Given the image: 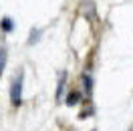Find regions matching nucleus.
<instances>
[{"instance_id": "obj_3", "label": "nucleus", "mask_w": 133, "mask_h": 131, "mask_svg": "<svg viewBox=\"0 0 133 131\" xmlns=\"http://www.w3.org/2000/svg\"><path fill=\"white\" fill-rule=\"evenodd\" d=\"M38 38H41V30H30V38H28V44H34V42L38 41Z\"/></svg>"}, {"instance_id": "obj_1", "label": "nucleus", "mask_w": 133, "mask_h": 131, "mask_svg": "<svg viewBox=\"0 0 133 131\" xmlns=\"http://www.w3.org/2000/svg\"><path fill=\"white\" fill-rule=\"evenodd\" d=\"M22 71H16V75L12 77V85H10V103L14 107L22 105Z\"/></svg>"}, {"instance_id": "obj_5", "label": "nucleus", "mask_w": 133, "mask_h": 131, "mask_svg": "<svg viewBox=\"0 0 133 131\" xmlns=\"http://www.w3.org/2000/svg\"><path fill=\"white\" fill-rule=\"evenodd\" d=\"M131 131H133V129H131Z\"/></svg>"}, {"instance_id": "obj_2", "label": "nucleus", "mask_w": 133, "mask_h": 131, "mask_svg": "<svg viewBox=\"0 0 133 131\" xmlns=\"http://www.w3.org/2000/svg\"><path fill=\"white\" fill-rule=\"evenodd\" d=\"M0 28H2V32H12V28H14V22H12V18L4 16V18H2V22H0Z\"/></svg>"}, {"instance_id": "obj_4", "label": "nucleus", "mask_w": 133, "mask_h": 131, "mask_svg": "<svg viewBox=\"0 0 133 131\" xmlns=\"http://www.w3.org/2000/svg\"><path fill=\"white\" fill-rule=\"evenodd\" d=\"M4 65H6V49H0V73L4 71Z\"/></svg>"}]
</instances>
